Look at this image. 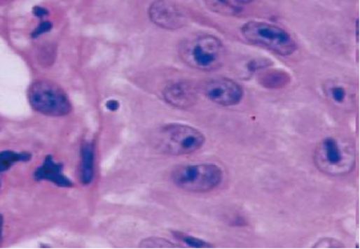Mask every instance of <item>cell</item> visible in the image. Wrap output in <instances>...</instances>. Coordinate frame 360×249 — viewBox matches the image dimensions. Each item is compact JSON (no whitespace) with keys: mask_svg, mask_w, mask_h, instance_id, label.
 <instances>
[{"mask_svg":"<svg viewBox=\"0 0 360 249\" xmlns=\"http://www.w3.org/2000/svg\"><path fill=\"white\" fill-rule=\"evenodd\" d=\"M354 143L341 136H327L317 143L313 154L317 169L330 177H342L354 171L357 162Z\"/></svg>","mask_w":360,"mask_h":249,"instance_id":"obj_1","label":"cell"},{"mask_svg":"<svg viewBox=\"0 0 360 249\" xmlns=\"http://www.w3.org/2000/svg\"><path fill=\"white\" fill-rule=\"evenodd\" d=\"M179 56L188 67L196 71L212 72L222 66L225 47L218 36L196 34L180 43Z\"/></svg>","mask_w":360,"mask_h":249,"instance_id":"obj_2","label":"cell"},{"mask_svg":"<svg viewBox=\"0 0 360 249\" xmlns=\"http://www.w3.org/2000/svg\"><path fill=\"white\" fill-rule=\"evenodd\" d=\"M206 143V137L191 125L169 124L162 126L153 136V145L158 152L181 157L193 154Z\"/></svg>","mask_w":360,"mask_h":249,"instance_id":"obj_3","label":"cell"},{"mask_svg":"<svg viewBox=\"0 0 360 249\" xmlns=\"http://www.w3.org/2000/svg\"><path fill=\"white\" fill-rule=\"evenodd\" d=\"M241 34L254 46L268 49L280 56L292 55L297 50L296 40L276 24L251 20L241 27Z\"/></svg>","mask_w":360,"mask_h":249,"instance_id":"obj_4","label":"cell"},{"mask_svg":"<svg viewBox=\"0 0 360 249\" xmlns=\"http://www.w3.org/2000/svg\"><path fill=\"white\" fill-rule=\"evenodd\" d=\"M223 179V171L212 163L178 166L171 173L176 187L190 193H207L219 187Z\"/></svg>","mask_w":360,"mask_h":249,"instance_id":"obj_5","label":"cell"},{"mask_svg":"<svg viewBox=\"0 0 360 249\" xmlns=\"http://www.w3.org/2000/svg\"><path fill=\"white\" fill-rule=\"evenodd\" d=\"M28 100L35 111L46 116H67L71 112V100L54 81L36 80L28 90Z\"/></svg>","mask_w":360,"mask_h":249,"instance_id":"obj_6","label":"cell"},{"mask_svg":"<svg viewBox=\"0 0 360 249\" xmlns=\"http://www.w3.org/2000/svg\"><path fill=\"white\" fill-rule=\"evenodd\" d=\"M198 89L208 100L222 107H234L240 104L244 97L242 87L226 77L205 80Z\"/></svg>","mask_w":360,"mask_h":249,"instance_id":"obj_7","label":"cell"},{"mask_svg":"<svg viewBox=\"0 0 360 249\" xmlns=\"http://www.w3.org/2000/svg\"><path fill=\"white\" fill-rule=\"evenodd\" d=\"M147 13L151 23L165 30H178L187 23L185 12L171 0H154Z\"/></svg>","mask_w":360,"mask_h":249,"instance_id":"obj_8","label":"cell"},{"mask_svg":"<svg viewBox=\"0 0 360 249\" xmlns=\"http://www.w3.org/2000/svg\"><path fill=\"white\" fill-rule=\"evenodd\" d=\"M199 89L186 80L174 81L162 90L165 103L178 109H188L198 103Z\"/></svg>","mask_w":360,"mask_h":249,"instance_id":"obj_9","label":"cell"},{"mask_svg":"<svg viewBox=\"0 0 360 249\" xmlns=\"http://www.w3.org/2000/svg\"><path fill=\"white\" fill-rule=\"evenodd\" d=\"M62 163L55 162L51 155L45 157L43 164L34 173L36 181H48L60 187H71L73 183L63 173Z\"/></svg>","mask_w":360,"mask_h":249,"instance_id":"obj_10","label":"cell"},{"mask_svg":"<svg viewBox=\"0 0 360 249\" xmlns=\"http://www.w3.org/2000/svg\"><path fill=\"white\" fill-rule=\"evenodd\" d=\"M326 99L338 108H352L355 104V93L350 85L341 81H329L323 87Z\"/></svg>","mask_w":360,"mask_h":249,"instance_id":"obj_11","label":"cell"},{"mask_svg":"<svg viewBox=\"0 0 360 249\" xmlns=\"http://www.w3.org/2000/svg\"><path fill=\"white\" fill-rule=\"evenodd\" d=\"M95 174V149L91 141L83 142L81 149V182L85 185H90Z\"/></svg>","mask_w":360,"mask_h":249,"instance_id":"obj_12","label":"cell"},{"mask_svg":"<svg viewBox=\"0 0 360 249\" xmlns=\"http://www.w3.org/2000/svg\"><path fill=\"white\" fill-rule=\"evenodd\" d=\"M257 81L261 87L268 90L282 89L291 83V76L279 69H270L258 73Z\"/></svg>","mask_w":360,"mask_h":249,"instance_id":"obj_13","label":"cell"},{"mask_svg":"<svg viewBox=\"0 0 360 249\" xmlns=\"http://www.w3.org/2000/svg\"><path fill=\"white\" fill-rule=\"evenodd\" d=\"M254 1L255 0H204L208 9L223 15L239 14L241 7Z\"/></svg>","mask_w":360,"mask_h":249,"instance_id":"obj_14","label":"cell"},{"mask_svg":"<svg viewBox=\"0 0 360 249\" xmlns=\"http://www.w3.org/2000/svg\"><path fill=\"white\" fill-rule=\"evenodd\" d=\"M32 155L29 153H18L12 150H4L0 152V173L9 170L15 163L29 162Z\"/></svg>","mask_w":360,"mask_h":249,"instance_id":"obj_15","label":"cell"},{"mask_svg":"<svg viewBox=\"0 0 360 249\" xmlns=\"http://www.w3.org/2000/svg\"><path fill=\"white\" fill-rule=\"evenodd\" d=\"M174 238L179 243L185 244L186 246L193 248H211L214 245L207 241L196 238V236L186 234V232L174 231L172 232Z\"/></svg>","mask_w":360,"mask_h":249,"instance_id":"obj_16","label":"cell"},{"mask_svg":"<svg viewBox=\"0 0 360 249\" xmlns=\"http://www.w3.org/2000/svg\"><path fill=\"white\" fill-rule=\"evenodd\" d=\"M173 243H171L170 241L161 239L156 238V236H151V238L146 239L141 241L140 244V248H177Z\"/></svg>","mask_w":360,"mask_h":249,"instance_id":"obj_17","label":"cell"},{"mask_svg":"<svg viewBox=\"0 0 360 249\" xmlns=\"http://www.w3.org/2000/svg\"><path fill=\"white\" fill-rule=\"evenodd\" d=\"M314 248H343L342 243L339 242V241L330 239L325 238L321 239L318 241V242L313 246Z\"/></svg>","mask_w":360,"mask_h":249,"instance_id":"obj_18","label":"cell"},{"mask_svg":"<svg viewBox=\"0 0 360 249\" xmlns=\"http://www.w3.org/2000/svg\"><path fill=\"white\" fill-rule=\"evenodd\" d=\"M52 28L53 24L50 22H48V20H43V22H40L39 26L35 28L34 31L32 32V38H38L39 36L50 31Z\"/></svg>","mask_w":360,"mask_h":249,"instance_id":"obj_19","label":"cell"},{"mask_svg":"<svg viewBox=\"0 0 360 249\" xmlns=\"http://www.w3.org/2000/svg\"><path fill=\"white\" fill-rule=\"evenodd\" d=\"M270 64H271V63L265 60L251 61V62L248 64L247 69L249 71L255 72L258 71V69L268 67Z\"/></svg>","mask_w":360,"mask_h":249,"instance_id":"obj_20","label":"cell"},{"mask_svg":"<svg viewBox=\"0 0 360 249\" xmlns=\"http://www.w3.org/2000/svg\"><path fill=\"white\" fill-rule=\"evenodd\" d=\"M32 11H34V15L36 17L39 19H43L48 15V10L46 8L42 6H35Z\"/></svg>","mask_w":360,"mask_h":249,"instance_id":"obj_21","label":"cell"},{"mask_svg":"<svg viewBox=\"0 0 360 249\" xmlns=\"http://www.w3.org/2000/svg\"><path fill=\"white\" fill-rule=\"evenodd\" d=\"M106 107H107L110 111H116V110L120 108V104H118V101L116 100H110L108 101L107 104H106Z\"/></svg>","mask_w":360,"mask_h":249,"instance_id":"obj_22","label":"cell"},{"mask_svg":"<svg viewBox=\"0 0 360 249\" xmlns=\"http://www.w3.org/2000/svg\"><path fill=\"white\" fill-rule=\"evenodd\" d=\"M3 225H4V218H3V215L1 214H0V238H1V236H2Z\"/></svg>","mask_w":360,"mask_h":249,"instance_id":"obj_23","label":"cell"}]
</instances>
